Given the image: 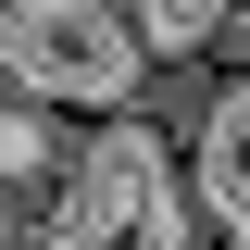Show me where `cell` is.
<instances>
[{
    "label": "cell",
    "mask_w": 250,
    "mask_h": 250,
    "mask_svg": "<svg viewBox=\"0 0 250 250\" xmlns=\"http://www.w3.org/2000/svg\"><path fill=\"white\" fill-rule=\"evenodd\" d=\"M13 50H25V75L62 100V113H113V100L138 88V50H150V25H125L113 0H38Z\"/></svg>",
    "instance_id": "obj_1"
},
{
    "label": "cell",
    "mask_w": 250,
    "mask_h": 250,
    "mask_svg": "<svg viewBox=\"0 0 250 250\" xmlns=\"http://www.w3.org/2000/svg\"><path fill=\"white\" fill-rule=\"evenodd\" d=\"M188 175H200V225H238V238H250V75L213 100V113H200Z\"/></svg>",
    "instance_id": "obj_2"
},
{
    "label": "cell",
    "mask_w": 250,
    "mask_h": 250,
    "mask_svg": "<svg viewBox=\"0 0 250 250\" xmlns=\"http://www.w3.org/2000/svg\"><path fill=\"white\" fill-rule=\"evenodd\" d=\"M238 0H138V25H150V50H200V38L225 25Z\"/></svg>",
    "instance_id": "obj_3"
},
{
    "label": "cell",
    "mask_w": 250,
    "mask_h": 250,
    "mask_svg": "<svg viewBox=\"0 0 250 250\" xmlns=\"http://www.w3.org/2000/svg\"><path fill=\"white\" fill-rule=\"evenodd\" d=\"M25 13H38V0H0V38H25Z\"/></svg>",
    "instance_id": "obj_4"
}]
</instances>
